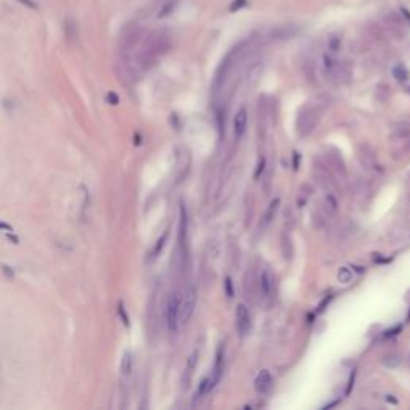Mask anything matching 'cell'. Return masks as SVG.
Listing matches in <instances>:
<instances>
[{"mask_svg": "<svg viewBox=\"0 0 410 410\" xmlns=\"http://www.w3.org/2000/svg\"><path fill=\"white\" fill-rule=\"evenodd\" d=\"M196 303H197V292L194 287L186 292L183 303H179V322L188 324L189 319L192 318L194 309H196Z\"/></svg>", "mask_w": 410, "mask_h": 410, "instance_id": "cell-1", "label": "cell"}, {"mask_svg": "<svg viewBox=\"0 0 410 410\" xmlns=\"http://www.w3.org/2000/svg\"><path fill=\"white\" fill-rule=\"evenodd\" d=\"M167 326L171 332H176L179 324V297L176 293H171L167 301Z\"/></svg>", "mask_w": 410, "mask_h": 410, "instance_id": "cell-2", "label": "cell"}, {"mask_svg": "<svg viewBox=\"0 0 410 410\" xmlns=\"http://www.w3.org/2000/svg\"><path fill=\"white\" fill-rule=\"evenodd\" d=\"M260 290H261V297L264 300L271 301L274 298V292H276V277L272 274L271 269H264L261 272L260 277Z\"/></svg>", "mask_w": 410, "mask_h": 410, "instance_id": "cell-3", "label": "cell"}, {"mask_svg": "<svg viewBox=\"0 0 410 410\" xmlns=\"http://www.w3.org/2000/svg\"><path fill=\"white\" fill-rule=\"evenodd\" d=\"M236 327H237V332H239L241 336H246L250 332L251 319H250V313L246 305H239L236 309Z\"/></svg>", "mask_w": 410, "mask_h": 410, "instance_id": "cell-4", "label": "cell"}, {"mask_svg": "<svg viewBox=\"0 0 410 410\" xmlns=\"http://www.w3.org/2000/svg\"><path fill=\"white\" fill-rule=\"evenodd\" d=\"M247 122H248V112L246 107H242V109L237 111L236 117H234V135L237 140L242 138V135L246 133Z\"/></svg>", "mask_w": 410, "mask_h": 410, "instance_id": "cell-5", "label": "cell"}, {"mask_svg": "<svg viewBox=\"0 0 410 410\" xmlns=\"http://www.w3.org/2000/svg\"><path fill=\"white\" fill-rule=\"evenodd\" d=\"M271 385H272V377L268 370H263L258 373L255 378V390L258 393H266L271 388Z\"/></svg>", "mask_w": 410, "mask_h": 410, "instance_id": "cell-6", "label": "cell"}, {"mask_svg": "<svg viewBox=\"0 0 410 410\" xmlns=\"http://www.w3.org/2000/svg\"><path fill=\"white\" fill-rule=\"evenodd\" d=\"M223 369H225V351H223V344L217 351V361H215V369H213V375H212V383L213 386L218 383L221 378Z\"/></svg>", "mask_w": 410, "mask_h": 410, "instance_id": "cell-7", "label": "cell"}, {"mask_svg": "<svg viewBox=\"0 0 410 410\" xmlns=\"http://www.w3.org/2000/svg\"><path fill=\"white\" fill-rule=\"evenodd\" d=\"M297 34V27L295 26H280L277 29L272 31V37L274 39H289V37H293V35Z\"/></svg>", "mask_w": 410, "mask_h": 410, "instance_id": "cell-8", "label": "cell"}, {"mask_svg": "<svg viewBox=\"0 0 410 410\" xmlns=\"http://www.w3.org/2000/svg\"><path fill=\"white\" fill-rule=\"evenodd\" d=\"M279 202H280L279 199H274V200H272V202L269 204L268 210H266V213H264V226H266V225H269V223L272 221V218L276 217L277 208H279Z\"/></svg>", "mask_w": 410, "mask_h": 410, "instance_id": "cell-9", "label": "cell"}, {"mask_svg": "<svg viewBox=\"0 0 410 410\" xmlns=\"http://www.w3.org/2000/svg\"><path fill=\"white\" fill-rule=\"evenodd\" d=\"M176 3H178V0H167V2H164L162 6H161V10H159V13H157V16H159V18L168 16L170 13H173Z\"/></svg>", "mask_w": 410, "mask_h": 410, "instance_id": "cell-10", "label": "cell"}, {"mask_svg": "<svg viewBox=\"0 0 410 410\" xmlns=\"http://www.w3.org/2000/svg\"><path fill=\"white\" fill-rule=\"evenodd\" d=\"M393 74H394V77L398 79L399 82H404V81H407V79H409V73H407V69L404 66H396L394 71H393Z\"/></svg>", "mask_w": 410, "mask_h": 410, "instance_id": "cell-11", "label": "cell"}, {"mask_svg": "<svg viewBox=\"0 0 410 410\" xmlns=\"http://www.w3.org/2000/svg\"><path fill=\"white\" fill-rule=\"evenodd\" d=\"M130 370H132V352L127 351L124 354V361H122V372L130 373Z\"/></svg>", "mask_w": 410, "mask_h": 410, "instance_id": "cell-12", "label": "cell"}, {"mask_svg": "<svg viewBox=\"0 0 410 410\" xmlns=\"http://www.w3.org/2000/svg\"><path fill=\"white\" fill-rule=\"evenodd\" d=\"M338 279H340V282L348 284L352 279V272L348 268H343V269H340V272H338Z\"/></svg>", "mask_w": 410, "mask_h": 410, "instance_id": "cell-13", "label": "cell"}, {"mask_svg": "<svg viewBox=\"0 0 410 410\" xmlns=\"http://www.w3.org/2000/svg\"><path fill=\"white\" fill-rule=\"evenodd\" d=\"M167 237H168V234L165 233V234H164V236L161 237V239L157 241V246H156V248L153 250V256H157V255L161 253V250L164 248V244H165V241H167Z\"/></svg>", "mask_w": 410, "mask_h": 410, "instance_id": "cell-14", "label": "cell"}, {"mask_svg": "<svg viewBox=\"0 0 410 410\" xmlns=\"http://www.w3.org/2000/svg\"><path fill=\"white\" fill-rule=\"evenodd\" d=\"M76 32H77V24L74 23L73 19L69 18V19L66 21V35H68V37L71 39V35L76 34Z\"/></svg>", "mask_w": 410, "mask_h": 410, "instance_id": "cell-15", "label": "cell"}, {"mask_svg": "<svg viewBox=\"0 0 410 410\" xmlns=\"http://www.w3.org/2000/svg\"><path fill=\"white\" fill-rule=\"evenodd\" d=\"M247 0H234V2L231 3V6H229V11H237V10H241L244 8V6H247Z\"/></svg>", "mask_w": 410, "mask_h": 410, "instance_id": "cell-16", "label": "cell"}, {"mask_svg": "<svg viewBox=\"0 0 410 410\" xmlns=\"http://www.w3.org/2000/svg\"><path fill=\"white\" fill-rule=\"evenodd\" d=\"M106 99H107V103L109 104H117L119 103V96L116 95V93H107Z\"/></svg>", "mask_w": 410, "mask_h": 410, "instance_id": "cell-17", "label": "cell"}, {"mask_svg": "<svg viewBox=\"0 0 410 410\" xmlns=\"http://www.w3.org/2000/svg\"><path fill=\"white\" fill-rule=\"evenodd\" d=\"M19 2L23 3V5H26V6H29L31 10H37L39 8V5L35 3L34 0H19Z\"/></svg>", "mask_w": 410, "mask_h": 410, "instance_id": "cell-18", "label": "cell"}, {"mask_svg": "<svg viewBox=\"0 0 410 410\" xmlns=\"http://www.w3.org/2000/svg\"><path fill=\"white\" fill-rule=\"evenodd\" d=\"M119 314L122 316V319H124V324H125V326H128V318H127V316H125V311H124V305H122V303L119 305Z\"/></svg>", "mask_w": 410, "mask_h": 410, "instance_id": "cell-19", "label": "cell"}, {"mask_svg": "<svg viewBox=\"0 0 410 410\" xmlns=\"http://www.w3.org/2000/svg\"><path fill=\"white\" fill-rule=\"evenodd\" d=\"M330 48H332V50L340 48V39H332V40H330Z\"/></svg>", "mask_w": 410, "mask_h": 410, "instance_id": "cell-20", "label": "cell"}, {"mask_svg": "<svg viewBox=\"0 0 410 410\" xmlns=\"http://www.w3.org/2000/svg\"><path fill=\"white\" fill-rule=\"evenodd\" d=\"M264 168V159H260V164H258V170H256V173H255V178H258L261 175V170Z\"/></svg>", "mask_w": 410, "mask_h": 410, "instance_id": "cell-21", "label": "cell"}, {"mask_svg": "<svg viewBox=\"0 0 410 410\" xmlns=\"http://www.w3.org/2000/svg\"><path fill=\"white\" fill-rule=\"evenodd\" d=\"M226 289H228V297L231 298L233 297V287H231V279H226Z\"/></svg>", "mask_w": 410, "mask_h": 410, "instance_id": "cell-22", "label": "cell"}, {"mask_svg": "<svg viewBox=\"0 0 410 410\" xmlns=\"http://www.w3.org/2000/svg\"><path fill=\"white\" fill-rule=\"evenodd\" d=\"M0 231H11V226L8 225V223L0 221Z\"/></svg>", "mask_w": 410, "mask_h": 410, "instance_id": "cell-23", "label": "cell"}]
</instances>
